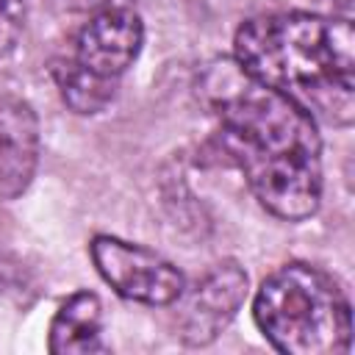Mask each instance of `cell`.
<instances>
[{
	"label": "cell",
	"mask_w": 355,
	"mask_h": 355,
	"mask_svg": "<svg viewBox=\"0 0 355 355\" xmlns=\"http://www.w3.org/2000/svg\"><path fill=\"white\" fill-rule=\"evenodd\" d=\"M247 297V275L239 263H216L183 300L178 316V336L189 347L211 344L236 316Z\"/></svg>",
	"instance_id": "cell-5"
},
{
	"label": "cell",
	"mask_w": 355,
	"mask_h": 355,
	"mask_svg": "<svg viewBox=\"0 0 355 355\" xmlns=\"http://www.w3.org/2000/svg\"><path fill=\"white\" fill-rule=\"evenodd\" d=\"M208 89L219 119V141L244 172L258 202L286 222L316 214L322 200V139L313 114L252 80L239 64L214 69Z\"/></svg>",
	"instance_id": "cell-1"
},
{
	"label": "cell",
	"mask_w": 355,
	"mask_h": 355,
	"mask_svg": "<svg viewBox=\"0 0 355 355\" xmlns=\"http://www.w3.org/2000/svg\"><path fill=\"white\" fill-rule=\"evenodd\" d=\"M100 327H103V308L97 294L92 291H78L72 294L55 313L50 324V352L53 355H89V352H103L100 341Z\"/></svg>",
	"instance_id": "cell-8"
},
{
	"label": "cell",
	"mask_w": 355,
	"mask_h": 355,
	"mask_svg": "<svg viewBox=\"0 0 355 355\" xmlns=\"http://www.w3.org/2000/svg\"><path fill=\"white\" fill-rule=\"evenodd\" d=\"M261 333L286 355H344L352 313L338 283L316 266L286 263L272 272L252 305Z\"/></svg>",
	"instance_id": "cell-3"
},
{
	"label": "cell",
	"mask_w": 355,
	"mask_h": 355,
	"mask_svg": "<svg viewBox=\"0 0 355 355\" xmlns=\"http://www.w3.org/2000/svg\"><path fill=\"white\" fill-rule=\"evenodd\" d=\"M22 22H25L22 0H0V58H6L17 47Z\"/></svg>",
	"instance_id": "cell-10"
},
{
	"label": "cell",
	"mask_w": 355,
	"mask_h": 355,
	"mask_svg": "<svg viewBox=\"0 0 355 355\" xmlns=\"http://www.w3.org/2000/svg\"><path fill=\"white\" fill-rule=\"evenodd\" d=\"M89 250L97 272L116 294L147 305H169L183 297V275L158 252L114 236H94Z\"/></svg>",
	"instance_id": "cell-4"
},
{
	"label": "cell",
	"mask_w": 355,
	"mask_h": 355,
	"mask_svg": "<svg viewBox=\"0 0 355 355\" xmlns=\"http://www.w3.org/2000/svg\"><path fill=\"white\" fill-rule=\"evenodd\" d=\"M61 14H92L100 11L108 0H50Z\"/></svg>",
	"instance_id": "cell-11"
},
{
	"label": "cell",
	"mask_w": 355,
	"mask_h": 355,
	"mask_svg": "<svg viewBox=\"0 0 355 355\" xmlns=\"http://www.w3.org/2000/svg\"><path fill=\"white\" fill-rule=\"evenodd\" d=\"M53 78H55V86H58L64 103L78 114H97L114 100L116 80L86 69L75 55L55 61Z\"/></svg>",
	"instance_id": "cell-9"
},
{
	"label": "cell",
	"mask_w": 355,
	"mask_h": 355,
	"mask_svg": "<svg viewBox=\"0 0 355 355\" xmlns=\"http://www.w3.org/2000/svg\"><path fill=\"white\" fill-rule=\"evenodd\" d=\"M141 39L144 28L133 8H103L80 28L72 55L86 69L116 80L136 61Z\"/></svg>",
	"instance_id": "cell-6"
},
{
	"label": "cell",
	"mask_w": 355,
	"mask_h": 355,
	"mask_svg": "<svg viewBox=\"0 0 355 355\" xmlns=\"http://www.w3.org/2000/svg\"><path fill=\"white\" fill-rule=\"evenodd\" d=\"M236 64L252 80L333 125L355 114V31L349 19L305 11L266 14L236 33Z\"/></svg>",
	"instance_id": "cell-2"
},
{
	"label": "cell",
	"mask_w": 355,
	"mask_h": 355,
	"mask_svg": "<svg viewBox=\"0 0 355 355\" xmlns=\"http://www.w3.org/2000/svg\"><path fill=\"white\" fill-rule=\"evenodd\" d=\"M39 164V122L19 97L0 100V197H19Z\"/></svg>",
	"instance_id": "cell-7"
}]
</instances>
